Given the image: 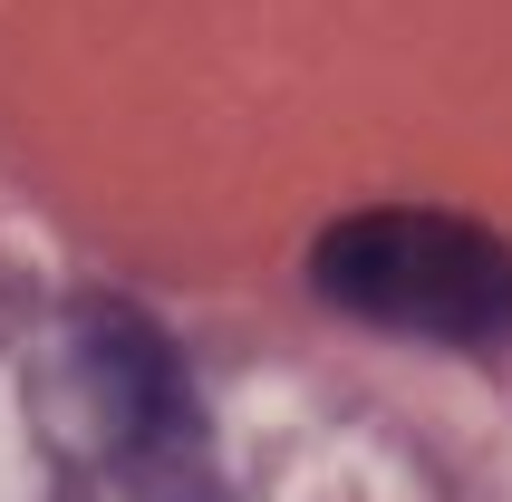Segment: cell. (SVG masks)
I'll return each instance as SVG.
<instances>
[{"mask_svg": "<svg viewBox=\"0 0 512 502\" xmlns=\"http://www.w3.org/2000/svg\"><path fill=\"white\" fill-rule=\"evenodd\" d=\"M310 280L329 309L406 329V338H445V348L512 338V242H493L464 213H426V203L348 213L319 232Z\"/></svg>", "mask_w": 512, "mask_h": 502, "instance_id": "1", "label": "cell"}, {"mask_svg": "<svg viewBox=\"0 0 512 502\" xmlns=\"http://www.w3.org/2000/svg\"><path fill=\"white\" fill-rule=\"evenodd\" d=\"M58 396L78 406V435L126 483V502H223L213 425H203L194 387H184V358L136 309L87 300L58 329Z\"/></svg>", "mask_w": 512, "mask_h": 502, "instance_id": "2", "label": "cell"}]
</instances>
